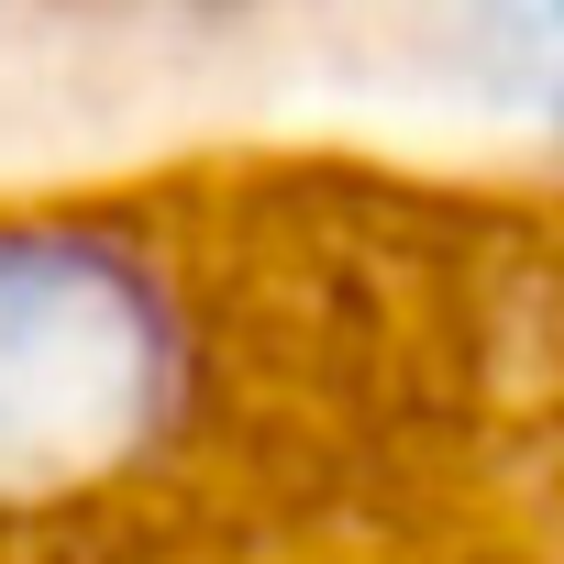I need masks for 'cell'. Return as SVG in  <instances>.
Instances as JSON below:
<instances>
[{
	"instance_id": "1",
	"label": "cell",
	"mask_w": 564,
	"mask_h": 564,
	"mask_svg": "<svg viewBox=\"0 0 564 564\" xmlns=\"http://www.w3.org/2000/svg\"><path fill=\"white\" fill-rule=\"evenodd\" d=\"M177 399V322L100 232L0 221V509L133 465Z\"/></svg>"
},
{
	"instance_id": "2",
	"label": "cell",
	"mask_w": 564,
	"mask_h": 564,
	"mask_svg": "<svg viewBox=\"0 0 564 564\" xmlns=\"http://www.w3.org/2000/svg\"><path fill=\"white\" fill-rule=\"evenodd\" d=\"M476 67L498 100L564 122V0H476Z\"/></svg>"
}]
</instances>
